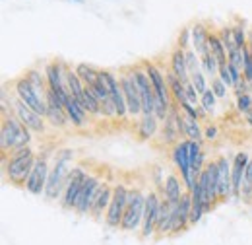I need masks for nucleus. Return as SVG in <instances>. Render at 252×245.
<instances>
[{"label": "nucleus", "instance_id": "obj_36", "mask_svg": "<svg viewBox=\"0 0 252 245\" xmlns=\"http://www.w3.org/2000/svg\"><path fill=\"white\" fill-rule=\"evenodd\" d=\"M200 107L206 113H214L218 109V95L212 92V88H208L206 92L200 95Z\"/></svg>", "mask_w": 252, "mask_h": 245}, {"label": "nucleus", "instance_id": "obj_21", "mask_svg": "<svg viewBox=\"0 0 252 245\" xmlns=\"http://www.w3.org/2000/svg\"><path fill=\"white\" fill-rule=\"evenodd\" d=\"M190 28H192V49L196 51L198 57L208 55L210 53V30L202 22H198Z\"/></svg>", "mask_w": 252, "mask_h": 245}, {"label": "nucleus", "instance_id": "obj_10", "mask_svg": "<svg viewBox=\"0 0 252 245\" xmlns=\"http://www.w3.org/2000/svg\"><path fill=\"white\" fill-rule=\"evenodd\" d=\"M159 206L161 199L158 193H148L146 195V208H144V220H142V230L140 236L142 240H150L158 232V220H159Z\"/></svg>", "mask_w": 252, "mask_h": 245}, {"label": "nucleus", "instance_id": "obj_34", "mask_svg": "<svg viewBox=\"0 0 252 245\" xmlns=\"http://www.w3.org/2000/svg\"><path fill=\"white\" fill-rule=\"evenodd\" d=\"M190 214H192V195L189 191H185V195L179 203V216H181V222H183L185 230L190 226Z\"/></svg>", "mask_w": 252, "mask_h": 245}, {"label": "nucleus", "instance_id": "obj_20", "mask_svg": "<svg viewBox=\"0 0 252 245\" xmlns=\"http://www.w3.org/2000/svg\"><path fill=\"white\" fill-rule=\"evenodd\" d=\"M218 163V171H220V201H227L233 199V183H231V162L220 156L216 160Z\"/></svg>", "mask_w": 252, "mask_h": 245}, {"label": "nucleus", "instance_id": "obj_47", "mask_svg": "<svg viewBox=\"0 0 252 245\" xmlns=\"http://www.w3.org/2000/svg\"><path fill=\"white\" fill-rule=\"evenodd\" d=\"M218 134H220V130H218L216 124H208V126L204 128V138H206V140H216Z\"/></svg>", "mask_w": 252, "mask_h": 245}, {"label": "nucleus", "instance_id": "obj_33", "mask_svg": "<svg viewBox=\"0 0 252 245\" xmlns=\"http://www.w3.org/2000/svg\"><path fill=\"white\" fill-rule=\"evenodd\" d=\"M84 109L88 111V115L94 117H101V103L97 99V95L90 86H86V95H84Z\"/></svg>", "mask_w": 252, "mask_h": 245}, {"label": "nucleus", "instance_id": "obj_22", "mask_svg": "<svg viewBox=\"0 0 252 245\" xmlns=\"http://www.w3.org/2000/svg\"><path fill=\"white\" fill-rule=\"evenodd\" d=\"M113 189H115V187H111V185H107V183L101 185V189H99V193H97V197H95V201H94L92 212H90L95 220H101L103 216L107 214L109 204H111V201H113Z\"/></svg>", "mask_w": 252, "mask_h": 245}, {"label": "nucleus", "instance_id": "obj_46", "mask_svg": "<svg viewBox=\"0 0 252 245\" xmlns=\"http://www.w3.org/2000/svg\"><path fill=\"white\" fill-rule=\"evenodd\" d=\"M218 78H220V80L223 82V84H225V86H227V88H233V78H231V72H229L227 64H223V66H220Z\"/></svg>", "mask_w": 252, "mask_h": 245}, {"label": "nucleus", "instance_id": "obj_12", "mask_svg": "<svg viewBox=\"0 0 252 245\" xmlns=\"http://www.w3.org/2000/svg\"><path fill=\"white\" fill-rule=\"evenodd\" d=\"M45 76H47V84L49 90L57 93V97L63 101V105L70 99V93L66 88V78H64L63 61H51L45 64Z\"/></svg>", "mask_w": 252, "mask_h": 245}, {"label": "nucleus", "instance_id": "obj_13", "mask_svg": "<svg viewBox=\"0 0 252 245\" xmlns=\"http://www.w3.org/2000/svg\"><path fill=\"white\" fill-rule=\"evenodd\" d=\"M101 80L105 82L107 90H109V95L115 103V109H117V119L121 121H126L128 119V107H126V99L125 93H123V88H121V80L117 74H113L111 70H101Z\"/></svg>", "mask_w": 252, "mask_h": 245}, {"label": "nucleus", "instance_id": "obj_28", "mask_svg": "<svg viewBox=\"0 0 252 245\" xmlns=\"http://www.w3.org/2000/svg\"><path fill=\"white\" fill-rule=\"evenodd\" d=\"M74 70H76V74L80 76V80L86 84V86H95L97 82H99V78H101V70L99 68H95L92 64H88V62H80V64H76L74 66Z\"/></svg>", "mask_w": 252, "mask_h": 245}, {"label": "nucleus", "instance_id": "obj_4", "mask_svg": "<svg viewBox=\"0 0 252 245\" xmlns=\"http://www.w3.org/2000/svg\"><path fill=\"white\" fill-rule=\"evenodd\" d=\"M144 208H146V195L140 189H132L128 193V204L126 212L121 224L123 232H138L142 230V220H144Z\"/></svg>", "mask_w": 252, "mask_h": 245}, {"label": "nucleus", "instance_id": "obj_38", "mask_svg": "<svg viewBox=\"0 0 252 245\" xmlns=\"http://www.w3.org/2000/svg\"><path fill=\"white\" fill-rule=\"evenodd\" d=\"M220 37H221V41H223V45H225V49H227V53H229V51H233V49H237V43H235V35H233V28H231V26H225V28H221V30H220Z\"/></svg>", "mask_w": 252, "mask_h": 245}, {"label": "nucleus", "instance_id": "obj_37", "mask_svg": "<svg viewBox=\"0 0 252 245\" xmlns=\"http://www.w3.org/2000/svg\"><path fill=\"white\" fill-rule=\"evenodd\" d=\"M190 82H192V86L196 88V92L200 93V95L210 88V86H208V80H206V74H204V70H202V68H198V70L190 72Z\"/></svg>", "mask_w": 252, "mask_h": 245}, {"label": "nucleus", "instance_id": "obj_43", "mask_svg": "<svg viewBox=\"0 0 252 245\" xmlns=\"http://www.w3.org/2000/svg\"><path fill=\"white\" fill-rule=\"evenodd\" d=\"M210 88H212V92L218 95V99H223V97H227V86L221 82L220 78L216 76V78H212V82H210Z\"/></svg>", "mask_w": 252, "mask_h": 245}, {"label": "nucleus", "instance_id": "obj_49", "mask_svg": "<svg viewBox=\"0 0 252 245\" xmlns=\"http://www.w3.org/2000/svg\"><path fill=\"white\" fill-rule=\"evenodd\" d=\"M74 2H80V4H82V2H84V0H74Z\"/></svg>", "mask_w": 252, "mask_h": 245}, {"label": "nucleus", "instance_id": "obj_45", "mask_svg": "<svg viewBox=\"0 0 252 245\" xmlns=\"http://www.w3.org/2000/svg\"><path fill=\"white\" fill-rule=\"evenodd\" d=\"M227 62H231V64H235V66H239V68H243V49H233V51H229L227 53Z\"/></svg>", "mask_w": 252, "mask_h": 245}, {"label": "nucleus", "instance_id": "obj_32", "mask_svg": "<svg viewBox=\"0 0 252 245\" xmlns=\"http://www.w3.org/2000/svg\"><path fill=\"white\" fill-rule=\"evenodd\" d=\"M26 78H28V82L32 84V86L35 88V90H37V92L47 93V90H49V84H47V76H45V70L41 72L39 68H30V70L26 72Z\"/></svg>", "mask_w": 252, "mask_h": 245}, {"label": "nucleus", "instance_id": "obj_16", "mask_svg": "<svg viewBox=\"0 0 252 245\" xmlns=\"http://www.w3.org/2000/svg\"><path fill=\"white\" fill-rule=\"evenodd\" d=\"M45 121L49 122L55 128H64L70 124L68 113L64 109L63 101L57 97V93L47 90V113H45Z\"/></svg>", "mask_w": 252, "mask_h": 245}, {"label": "nucleus", "instance_id": "obj_44", "mask_svg": "<svg viewBox=\"0 0 252 245\" xmlns=\"http://www.w3.org/2000/svg\"><path fill=\"white\" fill-rule=\"evenodd\" d=\"M179 109H181L185 115H189V117H192V119H198V121H200V111H198V107H194L190 101L179 103Z\"/></svg>", "mask_w": 252, "mask_h": 245}, {"label": "nucleus", "instance_id": "obj_1", "mask_svg": "<svg viewBox=\"0 0 252 245\" xmlns=\"http://www.w3.org/2000/svg\"><path fill=\"white\" fill-rule=\"evenodd\" d=\"M35 160H37V154L32 146L14 150L10 156L2 154V173L8 179V183L26 187V181H28L33 165H35Z\"/></svg>", "mask_w": 252, "mask_h": 245}, {"label": "nucleus", "instance_id": "obj_30", "mask_svg": "<svg viewBox=\"0 0 252 245\" xmlns=\"http://www.w3.org/2000/svg\"><path fill=\"white\" fill-rule=\"evenodd\" d=\"M210 53L220 62V66L227 64V49L220 37V31H210Z\"/></svg>", "mask_w": 252, "mask_h": 245}, {"label": "nucleus", "instance_id": "obj_5", "mask_svg": "<svg viewBox=\"0 0 252 245\" xmlns=\"http://www.w3.org/2000/svg\"><path fill=\"white\" fill-rule=\"evenodd\" d=\"M14 93L20 101H24L28 107H32L33 111H37L41 117H45V113H47V93L37 92L28 82L26 76H22L14 82Z\"/></svg>", "mask_w": 252, "mask_h": 245}, {"label": "nucleus", "instance_id": "obj_14", "mask_svg": "<svg viewBox=\"0 0 252 245\" xmlns=\"http://www.w3.org/2000/svg\"><path fill=\"white\" fill-rule=\"evenodd\" d=\"M144 70L148 72V76L152 80V86H154V92H156V99H161L167 105H173L171 103V92H169L165 70L159 68L156 62H148V61L144 62Z\"/></svg>", "mask_w": 252, "mask_h": 245}, {"label": "nucleus", "instance_id": "obj_35", "mask_svg": "<svg viewBox=\"0 0 252 245\" xmlns=\"http://www.w3.org/2000/svg\"><path fill=\"white\" fill-rule=\"evenodd\" d=\"M200 64H202V70H204L206 76H210V78H216V76H218V72H220V62L214 59L212 53L200 57Z\"/></svg>", "mask_w": 252, "mask_h": 245}, {"label": "nucleus", "instance_id": "obj_48", "mask_svg": "<svg viewBox=\"0 0 252 245\" xmlns=\"http://www.w3.org/2000/svg\"><path fill=\"white\" fill-rule=\"evenodd\" d=\"M245 119H247V122H249V124H252V109L247 113V115H245Z\"/></svg>", "mask_w": 252, "mask_h": 245}, {"label": "nucleus", "instance_id": "obj_6", "mask_svg": "<svg viewBox=\"0 0 252 245\" xmlns=\"http://www.w3.org/2000/svg\"><path fill=\"white\" fill-rule=\"evenodd\" d=\"M88 177H90V173L84 167H80V165L72 167V171L68 175V181H66V187H64L63 197H61V206L64 210H74V206L78 203V197L82 193V187H84Z\"/></svg>", "mask_w": 252, "mask_h": 245}, {"label": "nucleus", "instance_id": "obj_3", "mask_svg": "<svg viewBox=\"0 0 252 245\" xmlns=\"http://www.w3.org/2000/svg\"><path fill=\"white\" fill-rule=\"evenodd\" d=\"M74 158L72 150H61L55 156V162L51 163V171H49V179H47V187H45V199L47 201H61L64 193V187L68 181V175L72 171L70 162Z\"/></svg>", "mask_w": 252, "mask_h": 245}, {"label": "nucleus", "instance_id": "obj_39", "mask_svg": "<svg viewBox=\"0 0 252 245\" xmlns=\"http://www.w3.org/2000/svg\"><path fill=\"white\" fill-rule=\"evenodd\" d=\"M233 28V35H235V43L239 49H245L247 47V41H249V33H247V28L243 24H235L231 26Z\"/></svg>", "mask_w": 252, "mask_h": 245}, {"label": "nucleus", "instance_id": "obj_40", "mask_svg": "<svg viewBox=\"0 0 252 245\" xmlns=\"http://www.w3.org/2000/svg\"><path fill=\"white\" fill-rule=\"evenodd\" d=\"M177 47H181L183 51H190L192 49V28H183L177 39Z\"/></svg>", "mask_w": 252, "mask_h": 245}, {"label": "nucleus", "instance_id": "obj_26", "mask_svg": "<svg viewBox=\"0 0 252 245\" xmlns=\"http://www.w3.org/2000/svg\"><path fill=\"white\" fill-rule=\"evenodd\" d=\"M206 171H208V185H210V201L212 206H216L220 201V171H218V163L216 160L206 163Z\"/></svg>", "mask_w": 252, "mask_h": 245}, {"label": "nucleus", "instance_id": "obj_27", "mask_svg": "<svg viewBox=\"0 0 252 245\" xmlns=\"http://www.w3.org/2000/svg\"><path fill=\"white\" fill-rule=\"evenodd\" d=\"M159 119L156 115H142L138 121V136L140 140H152L158 134Z\"/></svg>", "mask_w": 252, "mask_h": 245}, {"label": "nucleus", "instance_id": "obj_2", "mask_svg": "<svg viewBox=\"0 0 252 245\" xmlns=\"http://www.w3.org/2000/svg\"><path fill=\"white\" fill-rule=\"evenodd\" d=\"M32 130L20 121L14 113L2 115V124H0V150L4 156L12 154L14 150L26 148L32 142Z\"/></svg>", "mask_w": 252, "mask_h": 245}, {"label": "nucleus", "instance_id": "obj_7", "mask_svg": "<svg viewBox=\"0 0 252 245\" xmlns=\"http://www.w3.org/2000/svg\"><path fill=\"white\" fill-rule=\"evenodd\" d=\"M128 189H126V185L119 183L115 185V189H113V201H111V204H109V210H107V214H105V224L109 226V228H113V230H117V228H121V224H123V218H125V212H126V204H128Z\"/></svg>", "mask_w": 252, "mask_h": 245}, {"label": "nucleus", "instance_id": "obj_25", "mask_svg": "<svg viewBox=\"0 0 252 245\" xmlns=\"http://www.w3.org/2000/svg\"><path fill=\"white\" fill-rule=\"evenodd\" d=\"M64 109L68 113V119H70V124L76 126V128H84L88 124V111L70 95V99L64 103Z\"/></svg>", "mask_w": 252, "mask_h": 245}, {"label": "nucleus", "instance_id": "obj_8", "mask_svg": "<svg viewBox=\"0 0 252 245\" xmlns=\"http://www.w3.org/2000/svg\"><path fill=\"white\" fill-rule=\"evenodd\" d=\"M134 80H136V86L140 90V97H142V115H154L156 111V92H154V86H152V80L148 76V72L140 66L136 68H130Z\"/></svg>", "mask_w": 252, "mask_h": 245}, {"label": "nucleus", "instance_id": "obj_29", "mask_svg": "<svg viewBox=\"0 0 252 245\" xmlns=\"http://www.w3.org/2000/svg\"><path fill=\"white\" fill-rule=\"evenodd\" d=\"M181 119H183V128H185V138L202 142L204 140V130H202L198 119H192L189 115H185L183 111H181Z\"/></svg>", "mask_w": 252, "mask_h": 245}, {"label": "nucleus", "instance_id": "obj_18", "mask_svg": "<svg viewBox=\"0 0 252 245\" xmlns=\"http://www.w3.org/2000/svg\"><path fill=\"white\" fill-rule=\"evenodd\" d=\"M251 162L249 152H237L231 162V183H233V199H241L243 191V179H245V169L247 163Z\"/></svg>", "mask_w": 252, "mask_h": 245}, {"label": "nucleus", "instance_id": "obj_24", "mask_svg": "<svg viewBox=\"0 0 252 245\" xmlns=\"http://www.w3.org/2000/svg\"><path fill=\"white\" fill-rule=\"evenodd\" d=\"M171 72L181 78L183 82H189L190 74H189V66H187V51H183L181 47H175L173 53H171Z\"/></svg>", "mask_w": 252, "mask_h": 245}, {"label": "nucleus", "instance_id": "obj_9", "mask_svg": "<svg viewBox=\"0 0 252 245\" xmlns=\"http://www.w3.org/2000/svg\"><path fill=\"white\" fill-rule=\"evenodd\" d=\"M49 171H51V163H49L47 156H37L32 173H30V177H28V181H26V191L35 195V197L45 195Z\"/></svg>", "mask_w": 252, "mask_h": 245}, {"label": "nucleus", "instance_id": "obj_17", "mask_svg": "<svg viewBox=\"0 0 252 245\" xmlns=\"http://www.w3.org/2000/svg\"><path fill=\"white\" fill-rule=\"evenodd\" d=\"M14 115L24 122L32 132H45V117H41L37 111H33L32 107H28L18 97L14 99Z\"/></svg>", "mask_w": 252, "mask_h": 245}, {"label": "nucleus", "instance_id": "obj_15", "mask_svg": "<svg viewBox=\"0 0 252 245\" xmlns=\"http://www.w3.org/2000/svg\"><path fill=\"white\" fill-rule=\"evenodd\" d=\"M101 185H103V181L99 179V175H90L86 179V183L82 187V193L78 197V203L74 206V210L78 214H90L92 212L94 201L95 197H97V193H99V189H101Z\"/></svg>", "mask_w": 252, "mask_h": 245}, {"label": "nucleus", "instance_id": "obj_23", "mask_svg": "<svg viewBox=\"0 0 252 245\" xmlns=\"http://www.w3.org/2000/svg\"><path fill=\"white\" fill-rule=\"evenodd\" d=\"M183 179L175 173H169L167 179H165V185H163V199L169 203V204H179L181 199H183Z\"/></svg>", "mask_w": 252, "mask_h": 245}, {"label": "nucleus", "instance_id": "obj_19", "mask_svg": "<svg viewBox=\"0 0 252 245\" xmlns=\"http://www.w3.org/2000/svg\"><path fill=\"white\" fill-rule=\"evenodd\" d=\"M177 113H179V105H173L171 111H169V115H167V119L163 121L161 132H159L163 144H171V146H175L177 142L183 140V134H181L179 124H177Z\"/></svg>", "mask_w": 252, "mask_h": 245}, {"label": "nucleus", "instance_id": "obj_42", "mask_svg": "<svg viewBox=\"0 0 252 245\" xmlns=\"http://www.w3.org/2000/svg\"><path fill=\"white\" fill-rule=\"evenodd\" d=\"M185 93H187V101H190L194 107H200V93L196 92V88L192 86V82H185Z\"/></svg>", "mask_w": 252, "mask_h": 245}, {"label": "nucleus", "instance_id": "obj_31", "mask_svg": "<svg viewBox=\"0 0 252 245\" xmlns=\"http://www.w3.org/2000/svg\"><path fill=\"white\" fill-rule=\"evenodd\" d=\"M158 234L159 238L161 236H167L171 234V204L161 199V206H159V220H158Z\"/></svg>", "mask_w": 252, "mask_h": 245}, {"label": "nucleus", "instance_id": "obj_41", "mask_svg": "<svg viewBox=\"0 0 252 245\" xmlns=\"http://www.w3.org/2000/svg\"><path fill=\"white\" fill-rule=\"evenodd\" d=\"M237 109L243 113V115H247L249 111L252 109V95L251 93H241V95H237Z\"/></svg>", "mask_w": 252, "mask_h": 245}, {"label": "nucleus", "instance_id": "obj_11", "mask_svg": "<svg viewBox=\"0 0 252 245\" xmlns=\"http://www.w3.org/2000/svg\"><path fill=\"white\" fill-rule=\"evenodd\" d=\"M119 80H121V88L125 93L128 117H142V97H140V90L136 86V80H134L132 72L126 70L123 74H119Z\"/></svg>", "mask_w": 252, "mask_h": 245}]
</instances>
